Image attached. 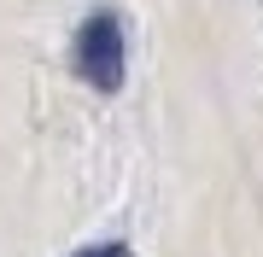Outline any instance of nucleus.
<instances>
[{
	"label": "nucleus",
	"mask_w": 263,
	"mask_h": 257,
	"mask_svg": "<svg viewBox=\"0 0 263 257\" xmlns=\"http://www.w3.org/2000/svg\"><path fill=\"white\" fill-rule=\"evenodd\" d=\"M123 70H129V41H123V18L117 12H94L76 29V76L100 94H117Z\"/></svg>",
	"instance_id": "obj_1"
},
{
	"label": "nucleus",
	"mask_w": 263,
	"mask_h": 257,
	"mask_svg": "<svg viewBox=\"0 0 263 257\" xmlns=\"http://www.w3.org/2000/svg\"><path fill=\"white\" fill-rule=\"evenodd\" d=\"M70 257H129V246H123V240H105V246H82Z\"/></svg>",
	"instance_id": "obj_2"
}]
</instances>
